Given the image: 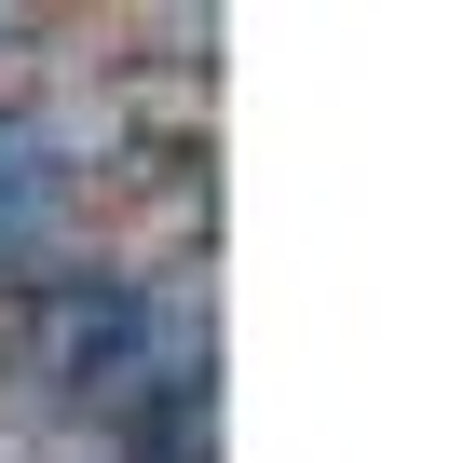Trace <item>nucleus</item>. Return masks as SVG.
<instances>
[{
    "label": "nucleus",
    "instance_id": "nucleus-1",
    "mask_svg": "<svg viewBox=\"0 0 463 463\" xmlns=\"http://www.w3.org/2000/svg\"><path fill=\"white\" fill-rule=\"evenodd\" d=\"M137 463H218V395H204V382H164V409H150Z\"/></svg>",
    "mask_w": 463,
    "mask_h": 463
}]
</instances>
